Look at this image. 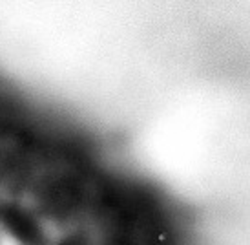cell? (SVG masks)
Returning <instances> with one entry per match:
<instances>
[{
	"label": "cell",
	"mask_w": 250,
	"mask_h": 245,
	"mask_svg": "<svg viewBox=\"0 0 250 245\" xmlns=\"http://www.w3.org/2000/svg\"><path fill=\"white\" fill-rule=\"evenodd\" d=\"M0 245H22V244L21 240L17 238V236H13L11 232L2 231L0 232Z\"/></svg>",
	"instance_id": "obj_1"
}]
</instances>
